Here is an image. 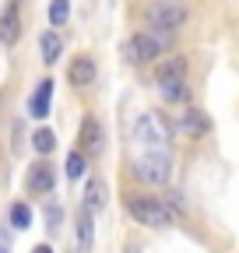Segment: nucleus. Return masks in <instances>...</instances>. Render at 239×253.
Instances as JSON below:
<instances>
[{
    "instance_id": "39448f33",
    "label": "nucleus",
    "mask_w": 239,
    "mask_h": 253,
    "mask_svg": "<svg viewBox=\"0 0 239 253\" xmlns=\"http://www.w3.org/2000/svg\"><path fill=\"white\" fill-rule=\"evenodd\" d=\"M148 25L155 32H162V36H172L176 28L187 25V7L176 4V0H159V4L148 7Z\"/></svg>"
},
{
    "instance_id": "6ab92c4d",
    "label": "nucleus",
    "mask_w": 239,
    "mask_h": 253,
    "mask_svg": "<svg viewBox=\"0 0 239 253\" xmlns=\"http://www.w3.org/2000/svg\"><path fill=\"white\" fill-rule=\"evenodd\" d=\"M11 225L14 229H28V225H32V211H28V204H14L11 208Z\"/></svg>"
},
{
    "instance_id": "f03ea898",
    "label": "nucleus",
    "mask_w": 239,
    "mask_h": 253,
    "mask_svg": "<svg viewBox=\"0 0 239 253\" xmlns=\"http://www.w3.org/2000/svg\"><path fill=\"white\" fill-rule=\"evenodd\" d=\"M127 211L134 221L152 229H169L172 225V211L159 201V197H141V194H127Z\"/></svg>"
},
{
    "instance_id": "423d86ee",
    "label": "nucleus",
    "mask_w": 239,
    "mask_h": 253,
    "mask_svg": "<svg viewBox=\"0 0 239 253\" xmlns=\"http://www.w3.org/2000/svg\"><path fill=\"white\" fill-rule=\"evenodd\" d=\"M53 183H56V172H53V166L49 162H36L32 166V172H28V179H25V186H28V194H49L53 190Z\"/></svg>"
},
{
    "instance_id": "f257e3e1",
    "label": "nucleus",
    "mask_w": 239,
    "mask_h": 253,
    "mask_svg": "<svg viewBox=\"0 0 239 253\" xmlns=\"http://www.w3.org/2000/svg\"><path fill=\"white\" fill-rule=\"evenodd\" d=\"M134 141L144 151H165V144L172 141V126L162 113H141L134 120Z\"/></svg>"
},
{
    "instance_id": "9d476101",
    "label": "nucleus",
    "mask_w": 239,
    "mask_h": 253,
    "mask_svg": "<svg viewBox=\"0 0 239 253\" xmlns=\"http://www.w3.org/2000/svg\"><path fill=\"white\" fill-rule=\"evenodd\" d=\"M18 36H21V14H18V0H11L7 11L0 14V42L11 46L18 42Z\"/></svg>"
},
{
    "instance_id": "20e7f679",
    "label": "nucleus",
    "mask_w": 239,
    "mask_h": 253,
    "mask_svg": "<svg viewBox=\"0 0 239 253\" xmlns=\"http://www.w3.org/2000/svg\"><path fill=\"white\" fill-rule=\"evenodd\" d=\"M134 176L141 183H155V186L169 183L172 179V158H169V151H144L134 162Z\"/></svg>"
},
{
    "instance_id": "f8f14e48",
    "label": "nucleus",
    "mask_w": 239,
    "mask_h": 253,
    "mask_svg": "<svg viewBox=\"0 0 239 253\" xmlns=\"http://www.w3.org/2000/svg\"><path fill=\"white\" fill-rule=\"evenodd\" d=\"M187 74V60L183 56H169V60H162L159 67H155V78L159 81H179Z\"/></svg>"
},
{
    "instance_id": "6e6552de",
    "label": "nucleus",
    "mask_w": 239,
    "mask_h": 253,
    "mask_svg": "<svg viewBox=\"0 0 239 253\" xmlns=\"http://www.w3.org/2000/svg\"><path fill=\"white\" fill-rule=\"evenodd\" d=\"M78 141H81V155H84V151H88V155H99V148H102V126H99L95 116H84V120H81Z\"/></svg>"
},
{
    "instance_id": "b1692460",
    "label": "nucleus",
    "mask_w": 239,
    "mask_h": 253,
    "mask_svg": "<svg viewBox=\"0 0 239 253\" xmlns=\"http://www.w3.org/2000/svg\"><path fill=\"white\" fill-rule=\"evenodd\" d=\"M127 253H137V246H134V243H127Z\"/></svg>"
},
{
    "instance_id": "dca6fc26",
    "label": "nucleus",
    "mask_w": 239,
    "mask_h": 253,
    "mask_svg": "<svg viewBox=\"0 0 239 253\" xmlns=\"http://www.w3.org/2000/svg\"><path fill=\"white\" fill-rule=\"evenodd\" d=\"M78 250L88 253L92 250V214L81 211V221H78Z\"/></svg>"
},
{
    "instance_id": "4468645a",
    "label": "nucleus",
    "mask_w": 239,
    "mask_h": 253,
    "mask_svg": "<svg viewBox=\"0 0 239 253\" xmlns=\"http://www.w3.org/2000/svg\"><path fill=\"white\" fill-rule=\"evenodd\" d=\"M39 49H42V60H46V63H56L60 53H64V42H60L56 32H46V36L39 39Z\"/></svg>"
},
{
    "instance_id": "5701e85b",
    "label": "nucleus",
    "mask_w": 239,
    "mask_h": 253,
    "mask_svg": "<svg viewBox=\"0 0 239 253\" xmlns=\"http://www.w3.org/2000/svg\"><path fill=\"white\" fill-rule=\"evenodd\" d=\"M0 253H11V246H7V243H0Z\"/></svg>"
},
{
    "instance_id": "a211bd4d",
    "label": "nucleus",
    "mask_w": 239,
    "mask_h": 253,
    "mask_svg": "<svg viewBox=\"0 0 239 253\" xmlns=\"http://www.w3.org/2000/svg\"><path fill=\"white\" fill-rule=\"evenodd\" d=\"M67 18H71V0H53V4H49V25L60 28Z\"/></svg>"
},
{
    "instance_id": "ddd939ff",
    "label": "nucleus",
    "mask_w": 239,
    "mask_h": 253,
    "mask_svg": "<svg viewBox=\"0 0 239 253\" xmlns=\"http://www.w3.org/2000/svg\"><path fill=\"white\" fill-rule=\"evenodd\" d=\"M211 130V123H207V116L200 113V109H187L183 113V134L187 137H200V134H207Z\"/></svg>"
},
{
    "instance_id": "412c9836",
    "label": "nucleus",
    "mask_w": 239,
    "mask_h": 253,
    "mask_svg": "<svg viewBox=\"0 0 239 253\" xmlns=\"http://www.w3.org/2000/svg\"><path fill=\"white\" fill-rule=\"evenodd\" d=\"M60 218H64V211H60L56 204H49V208H46V221H49L46 229H49V232H56V229H60Z\"/></svg>"
},
{
    "instance_id": "aec40b11",
    "label": "nucleus",
    "mask_w": 239,
    "mask_h": 253,
    "mask_svg": "<svg viewBox=\"0 0 239 253\" xmlns=\"http://www.w3.org/2000/svg\"><path fill=\"white\" fill-rule=\"evenodd\" d=\"M67 176H71V179H81V176H84V155H81V151H71V155H67Z\"/></svg>"
},
{
    "instance_id": "0eeeda50",
    "label": "nucleus",
    "mask_w": 239,
    "mask_h": 253,
    "mask_svg": "<svg viewBox=\"0 0 239 253\" xmlns=\"http://www.w3.org/2000/svg\"><path fill=\"white\" fill-rule=\"evenodd\" d=\"M109 204V186H106V179H99V176H92V179H88L84 183V211L88 214H95V211H102Z\"/></svg>"
},
{
    "instance_id": "1a4fd4ad",
    "label": "nucleus",
    "mask_w": 239,
    "mask_h": 253,
    "mask_svg": "<svg viewBox=\"0 0 239 253\" xmlns=\"http://www.w3.org/2000/svg\"><path fill=\"white\" fill-rule=\"evenodd\" d=\"M67 81L74 88H88V84L95 81V60L92 56H74L71 67H67Z\"/></svg>"
},
{
    "instance_id": "4be33fe9",
    "label": "nucleus",
    "mask_w": 239,
    "mask_h": 253,
    "mask_svg": "<svg viewBox=\"0 0 239 253\" xmlns=\"http://www.w3.org/2000/svg\"><path fill=\"white\" fill-rule=\"evenodd\" d=\"M32 253H53V246H46V243H42V246H36Z\"/></svg>"
},
{
    "instance_id": "7ed1b4c3",
    "label": "nucleus",
    "mask_w": 239,
    "mask_h": 253,
    "mask_svg": "<svg viewBox=\"0 0 239 253\" xmlns=\"http://www.w3.org/2000/svg\"><path fill=\"white\" fill-rule=\"evenodd\" d=\"M165 46H169V39L162 36V32H137V36H130L127 39V46H123V56L130 60V63H148V60H159L162 53H165Z\"/></svg>"
},
{
    "instance_id": "9b49d317",
    "label": "nucleus",
    "mask_w": 239,
    "mask_h": 253,
    "mask_svg": "<svg viewBox=\"0 0 239 253\" xmlns=\"http://www.w3.org/2000/svg\"><path fill=\"white\" fill-rule=\"evenodd\" d=\"M49 99H53V81L46 78V81H39V84H36L32 102H28V109H32V116H36V120H46V116H49Z\"/></svg>"
},
{
    "instance_id": "2eb2a0df",
    "label": "nucleus",
    "mask_w": 239,
    "mask_h": 253,
    "mask_svg": "<svg viewBox=\"0 0 239 253\" xmlns=\"http://www.w3.org/2000/svg\"><path fill=\"white\" fill-rule=\"evenodd\" d=\"M159 91H162L165 102H187V95H190L183 78H179V81H159Z\"/></svg>"
},
{
    "instance_id": "f3484780",
    "label": "nucleus",
    "mask_w": 239,
    "mask_h": 253,
    "mask_svg": "<svg viewBox=\"0 0 239 253\" xmlns=\"http://www.w3.org/2000/svg\"><path fill=\"white\" fill-rule=\"evenodd\" d=\"M32 148H36L39 155H49V151L56 148V134H53V130H46V126H39V130L32 134Z\"/></svg>"
}]
</instances>
